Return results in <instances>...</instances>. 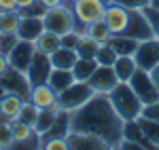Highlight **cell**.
Segmentation results:
<instances>
[{
  "label": "cell",
  "instance_id": "obj_1",
  "mask_svg": "<svg viewBox=\"0 0 159 150\" xmlns=\"http://www.w3.org/2000/svg\"><path fill=\"white\" fill-rule=\"evenodd\" d=\"M123 121L115 112L108 95H93L91 100L70 112V131L91 133L100 138L108 150H117L123 139Z\"/></svg>",
  "mask_w": 159,
  "mask_h": 150
},
{
  "label": "cell",
  "instance_id": "obj_2",
  "mask_svg": "<svg viewBox=\"0 0 159 150\" xmlns=\"http://www.w3.org/2000/svg\"><path fill=\"white\" fill-rule=\"evenodd\" d=\"M108 100L112 104V108H115V112L119 114L123 121H136L142 114V108H144V104L134 93L129 83H119L108 93Z\"/></svg>",
  "mask_w": 159,
  "mask_h": 150
},
{
  "label": "cell",
  "instance_id": "obj_3",
  "mask_svg": "<svg viewBox=\"0 0 159 150\" xmlns=\"http://www.w3.org/2000/svg\"><path fill=\"white\" fill-rule=\"evenodd\" d=\"M43 24L45 30H51L55 34H66V32H72L76 30V19H74V13L70 9V4H60V6H53L47 9L43 15Z\"/></svg>",
  "mask_w": 159,
  "mask_h": 150
},
{
  "label": "cell",
  "instance_id": "obj_4",
  "mask_svg": "<svg viewBox=\"0 0 159 150\" xmlns=\"http://www.w3.org/2000/svg\"><path fill=\"white\" fill-rule=\"evenodd\" d=\"M76 19V30L85 32V28L93 21L104 19V11H106V2L102 0H76L70 4Z\"/></svg>",
  "mask_w": 159,
  "mask_h": 150
},
{
  "label": "cell",
  "instance_id": "obj_5",
  "mask_svg": "<svg viewBox=\"0 0 159 150\" xmlns=\"http://www.w3.org/2000/svg\"><path fill=\"white\" fill-rule=\"evenodd\" d=\"M93 95H96V93L91 91V87L87 85L85 80H74L70 87H66L60 95H57V104H60L61 110L72 112L76 108H81L83 104H87Z\"/></svg>",
  "mask_w": 159,
  "mask_h": 150
},
{
  "label": "cell",
  "instance_id": "obj_6",
  "mask_svg": "<svg viewBox=\"0 0 159 150\" xmlns=\"http://www.w3.org/2000/svg\"><path fill=\"white\" fill-rule=\"evenodd\" d=\"M129 87L134 89V93L140 97V101H142L144 106L159 100V89H157V85H155L151 72H147V70H140V68H138L134 72V76L129 78Z\"/></svg>",
  "mask_w": 159,
  "mask_h": 150
},
{
  "label": "cell",
  "instance_id": "obj_7",
  "mask_svg": "<svg viewBox=\"0 0 159 150\" xmlns=\"http://www.w3.org/2000/svg\"><path fill=\"white\" fill-rule=\"evenodd\" d=\"M125 36L134 38L138 42L142 40H148V38L155 36V30L148 21V17L144 15L142 9H129V19H127V25H125Z\"/></svg>",
  "mask_w": 159,
  "mask_h": 150
},
{
  "label": "cell",
  "instance_id": "obj_8",
  "mask_svg": "<svg viewBox=\"0 0 159 150\" xmlns=\"http://www.w3.org/2000/svg\"><path fill=\"white\" fill-rule=\"evenodd\" d=\"M85 83L91 87L93 93H98V95H108L110 91L119 85V78L115 74L112 66H98V68L93 70V74L89 76Z\"/></svg>",
  "mask_w": 159,
  "mask_h": 150
},
{
  "label": "cell",
  "instance_id": "obj_9",
  "mask_svg": "<svg viewBox=\"0 0 159 150\" xmlns=\"http://www.w3.org/2000/svg\"><path fill=\"white\" fill-rule=\"evenodd\" d=\"M134 59H136V66L140 70L151 72L159 63V38L153 36V38H148V40H142L134 53Z\"/></svg>",
  "mask_w": 159,
  "mask_h": 150
},
{
  "label": "cell",
  "instance_id": "obj_10",
  "mask_svg": "<svg viewBox=\"0 0 159 150\" xmlns=\"http://www.w3.org/2000/svg\"><path fill=\"white\" fill-rule=\"evenodd\" d=\"M51 70H53V66H51L49 55L36 51L34 57H32V62H30V66H28V70H25V76H28L30 85H40V83H47Z\"/></svg>",
  "mask_w": 159,
  "mask_h": 150
},
{
  "label": "cell",
  "instance_id": "obj_11",
  "mask_svg": "<svg viewBox=\"0 0 159 150\" xmlns=\"http://www.w3.org/2000/svg\"><path fill=\"white\" fill-rule=\"evenodd\" d=\"M34 42H30V40H17V45L9 51V63H11V68L15 70H19V72H25L28 70V66L32 62V57H34Z\"/></svg>",
  "mask_w": 159,
  "mask_h": 150
},
{
  "label": "cell",
  "instance_id": "obj_12",
  "mask_svg": "<svg viewBox=\"0 0 159 150\" xmlns=\"http://www.w3.org/2000/svg\"><path fill=\"white\" fill-rule=\"evenodd\" d=\"M127 19H129V9H125V6H121V4H115V2H108V4H106L104 24L108 25V30H110L112 36L125 32Z\"/></svg>",
  "mask_w": 159,
  "mask_h": 150
},
{
  "label": "cell",
  "instance_id": "obj_13",
  "mask_svg": "<svg viewBox=\"0 0 159 150\" xmlns=\"http://www.w3.org/2000/svg\"><path fill=\"white\" fill-rule=\"evenodd\" d=\"M0 83L4 85L7 89V93L11 91V93H17V95H21L24 100H28V95H30V80H28V76L25 72H19V70H15V68H9L4 74L0 76Z\"/></svg>",
  "mask_w": 159,
  "mask_h": 150
},
{
  "label": "cell",
  "instance_id": "obj_14",
  "mask_svg": "<svg viewBox=\"0 0 159 150\" xmlns=\"http://www.w3.org/2000/svg\"><path fill=\"white\" fill-rule=\"evenodd\" d=\"M66 142H68V150H108V146L100 138L81 131H68Z\"/></svg>",
  "mask_w": 159,
  "mask_h": 150
},
{
  "label": "cell",
  "instance_id": "obj_15",
  "mask_svg": "<svg viewBox=\"0 0 159 150\" xmlns=\"http://www.w3.org/2000/svg\"><path fill=\"white\" fill-rule=\"evenodd\" d=\"M28 100L36 106L38 110H47L57 101V93L49 87V83H40V85H32L30 87V95Z\"/></svg>",
  "mask_w": 159,
  "mask_h": 150
},
{
  "label": "cell",
  "instance_id": "obj_16",
  "mask_svg": "<svg viewBox=\"0 0 159 150\" xmlns=\"http://www.w3.org/2000/svg\"><path fill=\"white\" fill-rule=\"evenodd\" d=\"M43 30H45L43 17H21L19 28H17L15 34H17L19 40H30V42H34V40L40 36Z\"/></svg>",
  "mask_w": 159,
  "mask_h": 150
},
{
  "label": "cell",
  "instance_id": "obj_17",
  "mask_svg": "<svg viewBox=\"0 0 159 150\" xmlns=\"http://www.w3.org/2000/svg\"><path fill=\"white\" fill-rule=\"evenodd\" d=\"M112 70L119 78V83H129V78L134 76V72L138 70L134 55H119L117 62L112 63Z\"/></svg>",
  "mask_w": 159,
  "mask_h": 150
},
{
  "label": "cell",
  "instance_id": "obj_18",
  "mask_svg": "<svg viewBox=\"0 0 159 150\" xmlns=\"http://www.w3.org/2000/svg\"><path fill=\"white\" fill-rule=\"evenodd\" d=\"M123 139L136 142V144H140L142 148H153L151 139L142 133V127H140V123H138V118H136V121H125V123H123Z\"/></svg>",
  "mask_w": 159,
  "mask_h": 150
},
{
  "label": "cell",
  "instance_id": "obj_19",
  "mask_svg": "<svg viewBox=\"0 0 159 150\" xmlns=\"http://www.w3.org/2000/svg\"><path fill=\"white\" fill-rule=\"evenodd\" d=\"M60 47H61L60 34H55V32H51V30H43L40 36L34 40V49H36L38 53H45V55H51L53 51H57Z\"/></svg>",
  "mask_w": 159,
  "mask_h": 150
},
{
  "label": "cell",
  "instance_id": "obj_20",
  "mask_svg": "<svg viewBox=\"0 0 159 150\" xmlns=\"http://www.w3.org/2000/svg\"><path fill=\"white\" fill-rule=\"evenodd\" d=\"M24 97L21 95H17V93H7L2 100H0V114L4 116V118H9V121H13V118H17L19 116V110H21V106H24Z\"/></svg>",
  "mask_w": 159,
  "mask_h": 150
},
{
  "label": "cell",
  "instance_id": "obj_21",
  "mask_svg": "<svg viewBox=\"0 0 159 150\" xmlns=\"http://www.w3.org/2000/svg\"><path fill=\"white\" fill-rule=\"evenodd\" d=\"M51 66L53 68H60V70H72V66L76 63L79 55L74 49H66V47H60L57 51H53L49 55Z\"/></svg>",
  "mask_w": 159,
  "mask_h": 150
},
{
  "label": "cell",
  "instance_id": "obj_22",
  "mask_svg": "<svg viewBox=\"0 0 159 150\" xmlns=\"http://www.w3.org/2000/svg\"><path fill=\"white\" fill-rule=\"evenodd\" d=\"M47 83H49V87L60 95L64 89L70 87V85L74 83L72 70H60V68H53V70H51V74H49V78H47Z\"/></svg>",
  "mask_w": 159,
  "mask_h": 150
},
{
  "label": "cell",
  "instance_id": "obj_23",
  "mask_svg": "<svg viewBox=\"0 0 159 150\" xmlns=\"http://www.w3.org/2000/svg\"><path fill=\"white\" fill-rule=\"evenodd\" d=\"M108 45L115 49L117 55H134L140 42L134 40V38H129V36H125V34H115V36H110Z\"/></svg>",
  "mask_w": 159,
  "mask_h": 150
},
{
  "label": "cell",
  "instance_id": "obj_24",
  "mask_svg": "<svg viewBox=\"0 0 159 150\" xmlns=\"http://www.w3.org/2000/svg\"><path fill=\"white\" fill-rule=\"evenodd\" d=\"M85 34L89 38H93L98 45H106L110 40V30H108V25L104 24V19H100V21H93V24H89L85 28Z\"/></svg>",
  "mask_w": 159,
  "mask_h": 150
},
{
  "label": "cell",
  "instance_id": "obj_25",
  "mask_svg": "<svg viewBox=\"0 0 159 150\" xmlns=\"http://www.w3.org/2000/svg\"><path fill=\"white\" fill-rule=\"evenodd\" d=\"M98 68L96 59H85V57H79L76 63L72 66V76L74 80H87L89 76L93 74V70Z\"/></svg>",
  "mask_w": 159,
  "mask_h": 150
},
{
  "label": "cell",
  "instance_id": "obj_26",
  "mask_svg": "<svg viewBox=\"0 0 159 150\" xmlns=\"http://www.w3.org/2000/svg\"><path fill=\"white\" fill-rule=\"evenodd\" d=\"M21 21L19 11H7L0 13V34H15Z\"/></svg>",
  "mask_w": 159,
  "mask_h": 150
},
{
  "label": "cell",
  "instance_id": "obj_27",
  "mask_svg": "<svg viewBox=\"0 0 159 150\" xmlns=\"http://www.w3.org/2000/svg\"><path fill=\"white\" fill-rule=\"evenodd\" d=\"M98 42L93 38H89L87 34L81 36L79 45H76V55L79 57H85V59H96V53H98Z\"/></svg>",
  "mask_w": 159,
  "mask_h": 150
},
{
  "label": "cell",
  "instance_id": "obj_28",
  "mask_svg": "<svg viewBox=\"0 0 159 150\" xmlns=\"http://www.w3.org/2000/svg\"><path fill=\"white\" fill-rule=\"evenodd\" d=\"M138 123L142 127V133L151 139L153 148H159V123L151 121V118H144V116H138Z\"/></svg>",
  "mask_w": 159,
  "mask_h": 150
},
{
  "label": "cell",
  "instance_id": "obj_29",
  "mask_svg": "<svg viewBox=\"0 0 159 150\" xmlns=\"http://www.w3.org/2000/svg\"><path fill=\"white\" fill-rule=\"evenodd\" d=\"M55 116H57V112H53L49 108H47V110H40V112H38V118H36V125H34V131H36L38 135H45L51 129Z\"/></svg>",
  "mask_w": 159,
  "mask_h": 150
},
{
  "label": "cell",
  "instance_id": "obj_30",
  "mask_svg": "<svg viewBox=\"0 0 159 150\" xmlns=\"http://www.w3.org/2000/svg\"><path fill=\"white\" fill-rule=\"evenodd\" d=\"M117 57H119V55L115 53V49L110 47L108 42L98 47V53H96V62H98V66H112V63L117 62Z\"/></svg>",
  "mask_w": 159,
  "mask_h": 150
},
{
  "label": "cell",
  "instance_id": "obj_31",
  "mask_svg": "<svg viewBox=\"0 0 159 150\" xmlns=\"http://www.w3.org/2000/svg\"><path fill=\"white\" fill-rule=\"evenodd\" d=\"M38 112H40V110H38L36 106H34L30 100H25L24 106H21V110H19V116H17V118L24 121V123H28L30 127H34V125H36V118H38Z\"/></svg>",
  "mask_w": 159,
  "mask_h": 150
},
{
  "label": "cell",
  "instance_id": "obj_32",
  "mask_svg": "<svg viewBox=\"0 0 159 150\" xmlns=\"http://www.w3.org/2000/svg\"><path fill=\"white\" fill-rule=\"evenodd\" d=\"M85 32H81V30H72V32H66V34H61V47H66V49H74L76 51V45H79V40L83 36Z\"/></svg>",
  "mask_w": 159,
  "mask_h": 150
},
{
  "label": "cell",
  "instance_id": "obj_33",
  "mask_svg": "<svg viewBox=\"0 0 159 150\" xmlns=\"http://www.w3.org/2000/svg\"><path fill=\"white\" fill-rule=\"evenodd\" d=\"M40 150H68L66 138H47L40 142Z\"/></svg>",
  "mask_w": 159,
  "mask_h": 150
},
{
  "label": "cell",
  "instance_id": "obj_34",
  "mask_svg": "<svg viewBox=\"0 0 159 150\" xmlns=\"http://www.w3.org/2000/svg\"><path fill=\"white\" fill-rule=\"evenodd\" d=\"M13 135H11V123L0 121V150H11Z\"/></svg>",
  "mask_w": 159,
  "mask_h": 150
},
{
  "label": "cell",
  "instance_id": "obj_35",
  "mask_svg": "<svg viewBox=\"0 0 159 150\" xmlns=\"http://www.w3.org/2000/svg\"><path fill=\"white\" fill-rule=\"evenodd\" d=\"M17 11H19V15H21V17H43L47 9H45V6H43V4L36 0L34 4H30V6H25V9H17Z\"/></svg>",
  "mask_w": 159,
  "mask_h": 150
},
{
  "label": "cell",
  "instance_id": "obj_36",
  "mask_svg": "<svg viewBox=\"0 0 159 150\" xmlns=\"http://www.w3.org/2000/svg\"><path fill=\"white\" fill-rule=\"evenodd\" d=\"M17 34H0V53L9 55V51L17 45Z\"/></svg>",
  "mask_w": 159,
  "mask_h": 150
},
{
  "label": "cell",
  "instance_id": "obj_37",
  "mask_svg": "<svg viewBox=\"0 0 159 150\" xmlns=\"http://www.w3.org/2000/svg\"><path fill=\"white\" fill-rule=\"evenodd\" d=\"M142 11H144V15L148 17V21H151V25H153V30H155V36L159 38V9H153V6H144Z\"/></svg>",
  "mask_w": 159,
  "mask_h": 150
},
{
  "label": "cell",
  "instance_id": "obj_38",
  "mask_svg": "<svg viewBox=\"0 0 159 150\" xmlns=\"http://www.w3.org/2000/svg\"><path fill=\"white\" fill-rule=\"evenodd\" d=\"M140 116L151 118V121H157L159 123V100L153 101V104H147V106L142 108V114H140Z\"/></svg>",
  "mask_w": 159,
  "mask_h": 150
},
{
  "label": "cell",
  "instance_id": "obj_39",
  "mask_svg": "<svg viewBox=\"0 0 159 150\" xmlns=\"http://www.w3.org/2000/svg\"><path fill=\"white\" fill-rule=\"evenodd\" d=\"M110 2L121 4V6H125V9H144V6H148L151 0H110Z\"/></svg>",
  "mask_w": 159,
  "mask_h": 150
},
{
  "label": "cell",
  "instance_id": "obj_40",
  "mask_svg": "<svg viewBox=\"0 0 159 150\" xmlns=\"http://www.w3.org/2000/svg\"><path fill=\"white\" fill-rule=\"evenodd\" d=\"M17 11V0H0V13Z\"/></svg>",
  "mask_w": 159,
  "mask_h": 150
},
{
  "label": "cell",
  "instance_id": "obj_41",
  "mask_svg": "<svg viewBox=\"0 0 159 150\" xmlns=\"http://www.w3.org/2000/svg\"><path fill=\"white\" fill-rule=\"evenodd\" d=\"M9 68H11V63H9V57H7L4 53H0V76L4 74Z\"/></svg>",
  "mask_w": 159,
  "mask_h": 150
},
{
  "label": "cell",
  "instance_id": "obj_42",
  "mask_svg": "<svg viewBox=\"0 0 159 150\" xmlns=\"http://www.w3.org/2000/svg\"><path fill=\"white\" fill-rule=\"evenodd\" d=\"M45 9H53V6H60V4H64V0H38Z\"/></svg>",
  "mask_w": 159,
  "mask_h": 150
},
{
  "label": "cell",
  "instance_id": "obj_43",
  "mask_svg": "<svg viewBox=\"0 0 159 150\" xmlns=\"http://www.w3.org/2000/svg\"><path fill=\"white\" fill-rule=\"evenodd\" d=\"M151 76H153V80H155V85H157V89H159V63L151 70Z\"/></svg>",
  "mask_w": 159,
  "mask_h": 150
},
{
  "label": "cell",
  "instance_id": "obj_44",
  "mask_svg": "<svg viewBox=\"0 0 159 150\" xmlns=\"http://www.w3.org/2000/svg\"><path fill=\"white\" fill-rule=\"evenodd\" d=\"M36 0H17V9H25V6H30V4H34Z\"/></svg>",
  "mask_w": 159,
  "mask_h": 150
},
{
  "label": "cell",
  "instance_id": "obj_45",
  "mask_svg": "<svg viewBox=\"0 0 159 150\" xmlns=\"http://www.w3.org/2000/svg\"><path fill=\"white\" fill-rule=\"evenodd\" d=\"M4 95H7V89H4V85H2V83H0V100H2V97H4Z\"/></svg>",
  "mask_w": 159,
  "mask_h": 150
},
{
  "label": "cell",
  "instance_id": "obj_46",
  "mask_svg": "<svg viewBox=\"0 0 159 150\" xmlns=\"http://www.w3.org/2000/svg\"><path fill=\"white\" fill-rule=\"evenodd\" d=\"M148 6H153V9H159V0H151V2H148Z\"/></svg>",
  "mask_w": 159,
  "mask_h": 150
},
{
  "label": "cell",
  "instance_id": "obj_47",
  "mask_svg": "<svg viewBox=\"0 0 159 150\" xmlns=\"http://www.w3.org/2000/svg\"><path fill=\"white\" fill-rule=\"evenodd\" d=\"M64 2H66V4H72V2H76V0H64Z\"/></svg>",
  "mask_w": 159,
  "mask_h": 150
},
{
  "label": "cell",
  "instance_id": "obj_48",
  "mask_svg": "<svg viewBox=\"0 0 159 150\" xmlns=\"http://www.w3.org/2000/svg\"><path fill=\"white\" fill-rule=\"evenodd\" d=\"M102 2H106V4H108V2H110V0H102Z\"/></svg>",
  "mask_w": 159,
  "mask_h": 150
}]
</instances>
